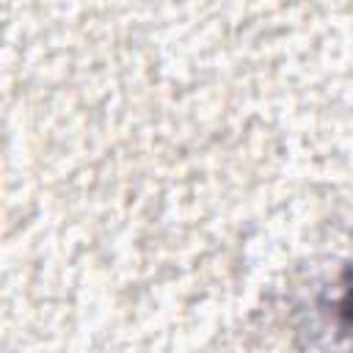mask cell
<instances>
[{
    "label": "cell",
    "instance_id": "obj_1",
    "mask_svg": "<svg viewBox=\"0 0 353 353\" xmlns=\"http://www.w3.org/2000/svg\"><path fill=\"white\" fill-rule=\"evenodd\" d=\"M339 320L353 331V284L345 290V295L339 301Z\"/></svg>",
    "mask_w": 353,
    "mask_h": 353
}]
</instances>
